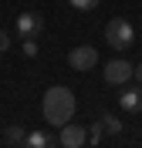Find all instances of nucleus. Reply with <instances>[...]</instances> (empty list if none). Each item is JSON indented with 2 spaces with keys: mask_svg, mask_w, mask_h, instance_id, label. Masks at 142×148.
Returning <instances> with one entry per match:
<instances>
[{
  "mask_svg": "<svg viewBox=\"0 0 142 148\" xmlns=\"http://www.w3.org/2000/svg\"><path fill=\"white\" fill-rule=\"evenodd\" d=\"M41 108H44L47 125L61 128V125H68V121H71V114H75V108H78L75 91H71V88H64V84H51V88L44 91V101H41Z\"/></svg>",
  "mask_w": 142,
  "mask_h": 148,
  "instance_id": "f257e3e1",
  "label": "nucleus"
},
{
  "mask_svg": "<svg viewBox=\"0 0 142 148\" xmlns=\"http://www.w3.org/2000/svg\"><path fill=\"white\" fill-rule=\"evenodd\" d=\"M105 44L112 47V51H129V47L135 44L132 24H129L125 17H112L108 24H105Z\"/></svg>",
  "mask_w": 142,
  "mask_h": 148,
  "instance_id": "f03ea898",
  "label": "nucleus"
},
{
  "mask_svg": "<svg viewBox=\"0 0 142 148\" xmlns=\"http://www.w3.org/2000/svg\"><path fill=\"white\" fill-rule=\"evenodd\" d=\"M102 77L105 84H115V88H125V84L135 77V64H129V61H122V57H115V61H105L102 67Z\"/></svg>",
  "mask_w": 142,
  "mask_h": 148,
  "instance_id": "7ed1b4c3",
  "label": "nucleus"
},
{
  "mask_svg": "<svg viewBox=\"0 0 142 148\" xmlns=\"http://www.w3.org/2000/svg\"><path fill=\"white\" fill-rule=\"evenodd\" d=\"M44 34V14H37V10H24V14H17V37H24V40H37V37Z\"/></svg>",
  "mask_w": 142,
  "mask_h": 148,
  "instance_id": "20e7f679",
  "label": "nucleus"
},
{
  "mask_svg": "<svg viewBox=\"0 0 142 148\" xmlns=\"http://www.w3.org/2000/svg\"><path fill=\"white\" fill-rule=\"evenodd\" d=\"M81 145H88V128H81V125H75V121L61 125L57 148H81Z\"/></svg>",
  "mask_w": 142,
  "mask_h": 148,
  "instance_id": "39448f33",
  "label": "nucleus"
},
{
  "mask_svg": "<svg viewBox=\"0 0 142 148\" xmlns=\"http://www.w3.org/2000/svg\"><path fill=\"white\" fill-rule=\"evenodd\" d=\"M68 64L75 67V71H91L98 64V51L91 44H81V47H71V54H68Z\"/></svg>",
  "mask_w": 142,
  "mask_h": 148,
  "instance_id": "423d86ee",
  "label": "nucleus"
},
{
  "mask_svg": "<svg viewBox=\"0 0 142 148\" xmlns=\"http://www.w3.org/2000/svg\"><path fill=\"white\" fill-rule=\"evenodd\" d=\"M118 108L125 111V114H139L142 111V84H125L122 91H118Z\"/></svg>",
  "mask_w": 142,
  "mask_h": 148,
  "instance_id": "0eeeda50",
  "label": "nucleus"
},
{
  "mask_svg": "<svg viewBox=\"0 0 142 148\" xmlns=\"http://www.w3.org/2000/svg\"><path fill=\"white\" fill-rule=\"evenodd\" d=\"M20 148H57V138L47 135V131H27V138Z\"/></svg>",
  "mask_w": 142,
  "mask_h": 148,
  "instance_id": "6e6552de",
  "label": "nucleus"
},
{
  "mask_svg": "<svg viewBox=\"0 0 142 148\" xmlns=\"http://www.w3.org/2000/svg\"><path fill=\"white\" fill-rule=\"evenodd\" d=\"M98 121H102L105 135H118V131H122V121H118V114H112V111H102Z\"/></svg>",
  "mask_w": 142,
  "mask_h": 148,
  "instance_id": "1a4fd4ad",
  "label": "nucleus"
},
{
  "mask_svg": "<svg viewBox=\"0 0 142 148\" xmlns=\"http://www.w3.org/2000/svg\"><path fill=\"white\" fill-rule=\"evenodd\" d=\"M24 138H27V131L20 128V125H7L3 128V141L7 145H24Z\"/></svg>",
  "mask_w": 142,
  "mask_h": 148,
  "instance_id": "9d476101",
  "label": "nucleus"
},
{
  "mask_svg": "<svg viewBox=\"0 0 142 148\" xmlns=\"http://www.w3.org/2000/svg\"><path fill=\"white\" fill-rule=\"evenodd\" d=\"M102 138H105V128H102V121H95L91 128H88V141H91V145H98Z\"/></svg>",
  "mask_w": 142,
  "mask_h": 148,
  "instance_id": "9b49d317",
  "label": "nucleus"
},
{
  "mask_svg": "<svg viewBox=\"0 0 142 148\" xmlns=\"http://www.w3.org/2000/svg\"><path fill=\"white\" fill-rule=\"evenodd\" d=\"M68 3H71L75 10H81V14H88V10L98 7V0H68Z\"/></svg>",
  "mask_w": 142,
  "mask_h": 148,
  "instance_id": "f8f14e48",
  "label": "nucleus"
},
{
  "mask_svg": "<svg viewBox=\"0 0 142 148\" xmlns=\"http://www.w3.org/2000/svg\"><path fill=\"white\" fill-rule=\"evenodd\" d=\"M24 54H27V57H37V40H34V37L24 40Z\"/></svg>",
  "mask_w": 142,
  "mask_h": 148,
  "instance_id": "ddd939ff",
  "label": "nucleus"
},
{
  "mask_svg": "<svg viewBox=\"0 0 142 148\" xmlns=\"http://www.w3.org/2000/svg\"><path fill=\"white\" fill-rule=\"evenodd\" d=\"M3 51H10V34L0 27V54H3Z\"/></svg>",
  "mask_w": 142,
  "mask_h": 148,
  "instance_id": "4468645a",
  "label": "nucleus"
},
{
  "mask_svg": "<svg viewBox=\"0 0 142 148\" xmlns=\"http://www.w3.org/2000/svg\"><path fill=\"white\" fill-rule=\"evenodd\" d=\"M132 81H135V84H142V61L135 64V77H132Z\"/></svg>",
  "mask_w": 142,
  "mask_h": 148,
  "instance_id": "2eb2a0df",
  "label": "nucleus"
}]
</instances>
